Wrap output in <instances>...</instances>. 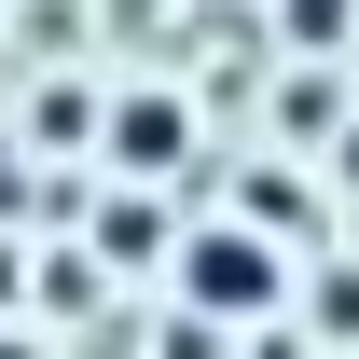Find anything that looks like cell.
<instances>
[{
    "mask_svg": "<svg viewBox=\"0 0 359 359\" xmlns=\"http://www.w3.org/2000/svg\"><path fill=\"white\" fill-rule=\"evenodd\" d=\"M180 304L222 318V332L263 318V304H276V249H263V235H194V249H180Z\"/></svg>",
    "mask_w": 359,
    "mask_h": 359,
    "instance_id": "obj_1",
    "label": "cell"
},
{
    "mask_svg": "<svg viewBox=\"0 0 359 359\" xmlns=\"http://www.w3.org/2000/svg\"><path fill=\"white\" fill-rule=\"evenodd\" d=\"M111 152H125V166H166V152H180V111H166V97H125V111H111Z\"/></svg>",
    "mask_w": 359,
    "mask_h": 359,
    "instance_id": "obj_2",
    "label": "cell"
},
{
    "mask_svg": "<svg viewBox=\"0 0 359 359\" xmlns=\"http://www.w3.org/2000/svg\"><path fill=\"white\" fill-rule=\"evenodd\" d=\"M97 249H111V263H152V249H166V222H152V208H138V194H125V208L97 222Z\"/></svg>",
    "mask_w": 359,
    "mask_h": 359,
    "instance_id": "obj_3",
    "label": "cell"
},
{
    "mask_svg": "<svg viewBox=\"0 0 359 359\" xmlns=\"http://www.w3.org/2000/svg\"><path fill=\"white\" fill-rule=\"evenodd\" d=\"M318 332H359V276H332V290H318Z\"/></svg>",
    "mask_w": 359,
    "mask_h": 359,
    "instance_id": "obj_4",
    "label": "cell"
},
{
    "mask_svg": "<svg viewBox=\"0 0 359 359\" xmlns=\"http://www.w3.org/2000/svg\"><path fill=\"white\" fill-rule=\"evenodd\" d=\"M0 359H14V346H0Z\"/></svg>",
    "mask_w": 359,
    "mask_h": 359,
    "instance_id": "obj_5",
    "label": "cell"
}]
</instances>
